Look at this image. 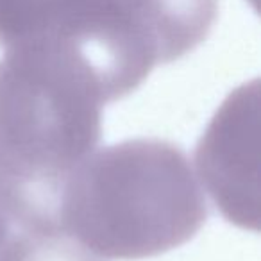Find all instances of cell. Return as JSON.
<instances>
[{
    "label": "cell",
    "instance_id": "obj_5",
    "mask_svg": "<svg viewBox=\"0 0 261 261\" xmlns=\"http://www.w3.org/2000/svg\"><path fill=\"white\" fill-rule=\"evenodd\" d=\"M15 229H16V225L9 220L8 215L4 213V210L0 207V254H2L6 243H8V240L11 238V234H13Z\"/></svg>",
    "mask_w": 261,
    "mask_h": 261
},
{
    "label": "cell",
    "instance_id": "obj_2",
    "mask_svg": "<svg viewBox=\"0 0 261 261\" xmlns=\"http://www.w3.org/2000/svg\"><path fill=\"white\" fill-rule=\"evenodd\" d=\"M207 218L190 160L165 140L95 150L72 175L59 231L98 257L143 259L192 240Z\"/></svg>",
    "mask_w": 261,
    "mask_h": 261
},
{
    "label": "cell",
    "instance_id": "obj_1",
    "mask_svg": "<svg viewBox=\"0 0 261 261\" xmlns=\"http://www.w3.org/2000/svg\"><path fill=\"white\" fill-rule=\"evenodd\" d=\"M106 98L72 58L9 48L0 59V207L23 231H59L63 193L97 150Z\"/></svg>",
    "mask_w": 261,
    "mask_h": 261
},
{
    "label": "cell",
    "instance_id": "obj_4",
    "mask_svg": "<svg viewBox=\"0 0 261 261\" xmlns=\"http://www.w3.org/2000/svg\"><path fill=\"white\" fill-rule=\"evenodd\" d=\"M0 261H102L63 231H13Z\"/></svg>",
    "mask_w": 261,
    "mask_h": 261
},
{
    "label": "cell",
    "instance_id": "obj_3",
    "mask_svg": "<svg viewBox=\"0 0 261 261\" xmlns=\"http://www.w3.org/2000/svg\"><path fill=\"white\" fill-rule=\"evenodd\" d=\"M213 20L215 0H0V45L68 56L113 102L199 47Z\"/></svg>",
    "mask_w": 261,
    "mask_h": 261
}]
</instances>
